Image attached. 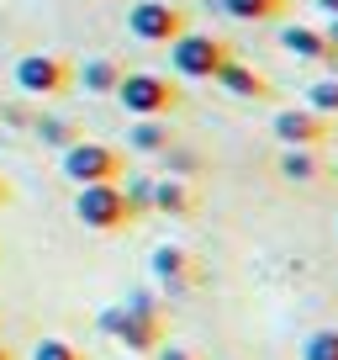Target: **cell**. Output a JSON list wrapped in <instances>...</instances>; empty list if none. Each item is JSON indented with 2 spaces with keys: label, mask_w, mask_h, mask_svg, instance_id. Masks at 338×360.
<instances>
[{
  "label": "cell",
  "mask_w": 338,
  "mask_h": 360,
  "mask_svg": "<svg viewBox=\"0 0 338 360\" xmlns=\"http://www.w3.org/2000/svg\"><path fill=\"white\" fill-rule=\"evenodd\" d=\"M116 96H122L127 117H169L180 106V85L169 75H154V69H127Z\"/></svg>",
  "instance_id": "obj_5"
},
{
  "label": "cell",
  "mask_w": 338,
  "mask_h": 360,
  "mask_svg": "<svg viewBox=\"0 0 338 360\" xmlns=\"http://www.w3.org/2000/svg\"><path fill=\"white\" fill-rule=\"evenodd\" d=\"M323 37H327V48H338V16H327V32Z\"/></svg>",
  "instance_id": "obj_24"
},
{
  "label": "cell",
  "mask_w": 338,
  "mask_h": 360,
  "mask_svg": "<svg viewBox=\"0 0 338 360\" xmlns=\"http://www.w3.org/2000/svg\"><path fill=\"white\" fill-rule=\"evenodd\" d=\"M212 85H222L227 96H238V101H270V96H275V85H270V79H264L254 64H238V58H227V64L217 69V75H212Z\"/></svg>",
  "instance_id": "obj_10"
},
{
  "label": "cell",
  "mask_w": 338,
  "mask_h": 360,
  "mask_svg": "<svg viewBox=\"0 0 338 360\" xmlns=\"http://www.w3.org/2000/svg\"><path fill=\"white\" fill-rule=\"evenodd\" d=\"M275 169H280V180H291V186H317V180L327 175V165L317 159V148H280Z\"/></svg>",
  "instance_id": "obj_13"
},
{
  "label": "cell",
  "mask_w": 338,
  "mask_h": 360,
  "mask_svg": "<svg viewBox=\"0 0 338 360\" xmlns=\"http://www.w3.org/2000/svg\"><path fill=\"white\" fill-rule=\"evenodd\" d=\"M32 360H85V349L69 345V339H53V334H48V339H37V345H32Z\"/></svg>",
  "instance_id": "obj_21"
},
{
  "label": "cell",
  "mask_w": 338,
  "mask_h": 360,
  "mask_svg": "<svg viewBox=\"0 0 338 360\" xmlns=\"http://www.w3.org/2000/svg\"><path fill=\"white\" fill-rule=\"evenodd\" d=\"M185 27H191L185 22V6H175V0H137L133 11H127V32L137 43H154V48L175 43Z\"/></svg>",
  "instance_id": "obj_7"
},
{
  "label": "cell",
  "mask_w": 338,
  "mask_h": 360,
  "mask_svg": "<svg viewBox=\"0 0 338 360\" xmlns=\"http://www.w3.org/2000/svg\"><path fill=\"white\" fill-rule=\"evenodd\" d=\"M6 202H11V180L0 175V207H6Z\"/></svg>",
  "instance_id": "obj_26"
},
{
  "label": "cell",
  "mask_w": 338,
  "mask_h": 360,
  "mask_svg": "<svg viewBox=\"0 0 338 360\" xmlns=\"http://www.w3.org/2000/svg\"><path fill=\"white\" fill-rule=\"evenodd\" d=\"M154 360H201V355H196V349H185V345H169V339H164V345L154 349Z\"/></svg>",
  "instance_id": "obj_23"
},
{
  "label": "cell",
  "mask_w": 338,
  "mask_h": 360,
  "mask_svg": "<svg viewBox=\"0 0 338 360\" xmlns=\"http://www.w3.org/2000/svg\"><path fill=\"white\" fill-rule=\"evenodd\" d=\"M95 323H101V334H111L127 355H154V349L164 345V323H158L154 302H143V297H133V302H122V307H106Z\"/></svg>",
  "instance_id": "obj_1"
},
{
  "label": "cell",
  "mask_w": 338,
  "mask_h": 360,
  "mask_svg": "<svg viewBox=\"0 0 338 360\" xmlns=\"http://www.w3.org/2000/svg\"><path fill=\"white\" fill-rule=\"evenodd\" d=\"M280 48H285L291 58H306V64H323V58H327V37L317 32V27H306V22H291V27H285V32H280Z\"/></svg>",
  "instance_id": "obj_15"
},
{
  "label": "cell",
  "mask_w": 338,
  "mask_h": 360,
  "mask_svg": "<svg viewBox=\"0 0 338 360\" xmlns=\"http://www.w3.org/2000/svg\"><path fill=\"white\" fill-rule=\"evenodd\" d=\"M32 133L43 138L48 148H69L74 138H85V133H79V122H69V117H37V122H32Z\"/></svg>",
  "instance_id": "obj_17"
},
{
  "label": "cell",
  "mask_w": 338,
  "mask_h": 360,
  "mask_svg": "<svg viewBox=\"0 0 338 360\" xmlns=\"http://www.w3.org/2000/svg\"><path fill=\"white\" fill-rule=\"evenodd\" d=\"M127 69L116 64V58H85V64L74 69V85H85V96H116V85H122Z\"/></svg>",
  "instance_id": "obj_12"
},
{
  "label": "cell",
  "mask_w": 338,
  "mask_h": 360,
  "mask_svg": "<svg viewBox=\"0 0 338 360\" xmlns=\"http://www.w3.org/2000/svg\"><path fill=\"white\" fill-rule=\"evenodd\" d=\"M164 175H180V180H191V175H201V159L169 143V148H164Z\"/></svg>",
  "instance_id": "obj_22"
},
{
  "label": "cell",
  "mask_w": 338,
  "mask_h": 360,
  "mask_svg": "<svg viewBox=\"0 0 338 360\" xmlns=\"http://www.w3.org/2000/svg\"><path fill=\"white\" fill-rule=\"evenodd\" d=\"M312 6H317L323 16H338V0H312Z\"/></svg>",
  "instance_id": "obj_25"
},
{
  "label": "cell",
  "mask_w": 338,
  "mask_h": 360,
  "mask_svg": "<svg viewBox=\"0 0 338 360\" xmlns=\"http://www.w3.org/2000/svg\"><path fill=\"white\" fill-rule=\"evenodd\" d=\"M196 207H201V191H196L191 180H180V175H158V180H154V212H164V217H191Z\"/></svg>",
  "instance_id": "obj_11"
},
{
  "label": "cell",
  "mask_w": 338,
  "mask_h": 360,
  "mask_svg": "<svg viewBox=\"0 0 338 360\" xmlns=\"http://www.w3.org/2000/svg\"><path fill=\"white\" fill-rule=\"evenodd\" d=\"M0 360H16V355H11V345H0Z\"/></svg>",
  "instance_id": "obj_27"
},
{
  "label": "cell",
  "mask_w": 338,
  "mask_h": 360,
  "mask_svg": "<svg viewBox=\"0 0 338 360\" xmlns=\"http://www.w3.org/2000/svg\"><path fill=\"white\" fill-rule=\"evenodd\" d=\"M217 6H222V16H233V22H275V16H285L291 0H217Z\"/></svg>",
  "instance_id": "obj_16"
},
{
  "label": "cell",
  "mask_w": 338,
  "mask_h": 360,
  "mask_svg": "<svg viewBox=\"0 0 338 360\" xmlns=\"http://www.w3.org/2000/svg\"><path fill=\"white\" fill-rule=\"evenodd\" d=\"M169 48V69L180 79H212L217 69L233 58V48H227V37H217V32H191L185 27L175 43H164Z\"/></svg>",
  "instance_id": "obj_3"
},
{
  "label": "cell",
  "mask_w": 338,
  "mask_h": 360,
  "mask_svg": "<svg viewBox=\"0 0 338 360\" xmlns=\"http://www.w3.org/2000/svg\"><path fill=\"white\" fill-rule=\"evenodd\" d=\"M122 196H127V212H133V217L154 212V180H148V175H133L122 186Z\"/></svg>",
  "instance_id": "obj_19"
},
{
  "label": "cell",
  "mask_w": 338,
  "mask_h": 360,
  "mask_svg": "<svg viewBox=\"0 0 338 360\" xmlns=\"http://www.w3.org/2000/svg\"><path fill=\"white\" fill-rule=\"evenodd\" d=\"M74 223L90 233H116L133 223L122 196V180H101V186H74Z\"/></svg>",
  "instance_id": "obj_4"
},
{
  "label": "cell",
  "mask_w": 338,
  "mask_h": 360,
  "mask_svg": "<svg viewBox=\"0 0 338 360\" xmlns=\"http://www.w3.org/2000/svg\"><path fill=\"white\" fill-rule=\"evenodd\" d=\"M11 79H16V90L22 96H64L69 85H74V64H69L64 53H22L16 58V69H11Z\"/></svg>",
  "instance_id": "obj_6"
},
{
  "label": "cell",
  "mask_w": 338,
  "mask_h": 360,
  "mask_svg": "<svg viewBox=\"0 0 338 360\" xmlns=\"http://www.w3.org/2000/svg\"><path fill=\"white\" fill-rule=\"evenodd\" d=\"M306 112L317 117H338V75H323L306 85Z\"/></svg>",
  "instance_id": "obj_18"
},
{
  "label": "cell",
  "mask_w": 338,
  "mask_h": 360,
  "mask_svg": "<svg viewBox=\"0 0 338 360\" xmlns=\"http://www.w3.org/2000/svg\"><path fill=\"white\" fill-rule=\"evenodd\" d=\"M169 143H175L169 117H133V127H127V148L133 154H164Z\"/></svg>",
  "instance_id": "obj_14"
},
{
  "label": "cell",
  "mask_w": 338,
  "mask_h": 360,
  "mask_svg": "<svg viewBox=\"0 0 338 360\" xmlns=\"http://www.w3.org/2000/svg\"><path fill=\"white\" fill-rule=\"evenodd\" d=\"M58 169H64L69 186H101V180L127 175V159L122 148L101 143V138H74L69 148H58Z\"/></svg>",
  "instance_id": "obj_2"
},
{
  "label": "cell",
  "mask_w": 338,
  "mask_h": 360,
  "mask_svg": "<svg viewBox=\"0 0 338 360\" xmlns=\"http://www.w3.org/2000/svg\"><path fill=\"white\" fill-rule=\"evenodd\" d=\"M127 360H133V355H127Z\"/></svg>",
  "instance_id": "obj_28"
},
{
  "label": "cell",
  "mask_w": 338,
  "mask_h": 360,
  "mask_svg": "<svg viewBox=\"0 0 338 360\" xmlns=\"http://www.w3.org/2000/svg\"><path fill=\"white\" fill-rule=\"evenodd\" d=\"M148 270H154V281L164 286V292H191L196 286V259H191V249H180V244H158L154 255H148Z\"/></svg>",
  "instance_id": "obj_9"
},
{
  "label": "cell",
  "mask_w": 338,
  "mask_h": 360,
  "mask_svg": "<svg viewBox=\"0 0 338 360\" xmlns=\"http://www.w3.org/2000/svg\"><path fill=\"white\" fill-rule=\"evenodd\" d=\"M302 360H338V328H317V334H306Z\"/></svg>",
  "instance_id": "obj_20"
},
{
  "label": "cell",
  "mask_w": 338,
  "mask_h": 360,
  "mask_svg": "<svg viewBox=\"0 0 338 360\" xmlns=\"http://www.w3.org/2000/svg\"><path fill=\"white\" fill-rule=\"evenodd\" d=\"M275 138H280V148H323L327 133H333V122L317 112H306V106H291V112L275 117Z\"/></svg>",
  "instance_id": "obj_8"
}]
</instances>
